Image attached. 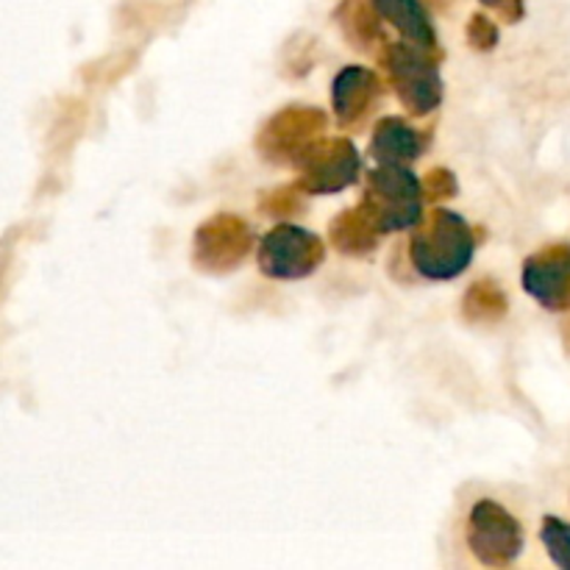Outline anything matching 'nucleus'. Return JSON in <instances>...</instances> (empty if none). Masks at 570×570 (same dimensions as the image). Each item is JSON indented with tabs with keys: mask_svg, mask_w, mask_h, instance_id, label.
Returning a JSON list of instances; mask_svg holds the SVG:
<instances>
[{
	"mask_svg": "<svg viewBox=\"0 0 570 570\" xmlns=\"http://www.w3.org/2000/svg\"><path fill=\"white\" fill-rule=\"evenodd\" d=\"M484 9L495 11L504 22H521L523 14H527V0H479Z\"/></svg>",
	"mask_w": 570,
	"mask_h": 570,
	"instance_id": "20",
	"label": "nucleus"
},
{
	"mask_svg": "<svg viewBox=\"0 0 570 570\" xmlns=\"http://www.w3.org/2000/svg\"><path fill=\"white\" fill-rule=\"evenodd\" d=\"M423 195H426V200H432V204L451 200L460 195V181H456V176L449 167H432V170L423 176Z\"/></svg>",
	"mask_w": 570,
	"mask_h": 570,
	"instance_id": "19",
	"label": "nucleus"
},
{
	"mask_svg": "<svg viewBox=\"0 0 570 570\" xmlns=\"http://www.w3.org/2000/svg\"><path fill=\"white\" fill-rule=\"evenodd\" d=\"M362 156L348 137L321 139L301 159L298 178L306 195H337L360 181Z\"/></svg>",
	"mask_w": 570,
	"mask_h": 570,
	"instance_id": "8",
	"label": "nucleus"
},
{
	"mask_svg": "<svg viewBox=\"0 0 570 570\" xmlns=\"http://www.w3.org/2000/svg\"><path fill=\"white\" fill-rule=\"evenodd\" d=\"M476 243V228L465 217L438 206L412 232L410 262L426 282H451L471 267Z\"/></svg>",
	"mask_w": 570,
	"mask_h": 570,
	"instance_id": "1",
	"label": "nucleus"
},
{
	"mask_svg": "<svg viewBox=\"0 0 570 570\" xmlns=\"http://www.w3.org/2000/svg\"><path fill=\"white\" fill-rule=\"evenodd\" d=\"M468 549L482 566L510 568L523 554V523L493 499H479L468 515Z\"/></svg>",
	"mask_w": 570,
	"mask_h": 570,
	"instance_id": "5",
	"label": "nucleus"
},
{
	"mask_svg": "<svg viewBox=\"0 0 570 570\" xmlns=\"http://www.w3.org/2000/svg\"><path fill=\"white\" fill-rule=\"evenodd\" d=\"M259 271L276 282H301L326 262V245L315 232L282 223L259 239Z\"/></svg>",
	"mask_w": 570,
	"mask_h": 570,
	"instance_id": "6",
	"label": "nucleus"
},
{
	"mask_svg": "<svg viewBox=\"0 0 570 570\" xmlns=\"http://www.w3.org/2000/svg\"><path fill=\"white\" fill-rule=\"evenodd\" d=\"M304 189L298 181L282 184V187L265 189L259 195V212L267 217H293L304 212Z\"/></svg>",
	"mask_w": 570,
	"mask_h": 570,
	"instance_id": "16",
	"label": "nucleus"
},
{
	"mask_svg": "<svg viewBox=\"0 0 570 570\" xmlns=\"http://www.w3.org/2000/svg\"><path fill=\"white\" fill-rule=\"evenodd\" d=\"M379 9V14L406 39V42H415L421 48L440 53L438 33H434L432 17H429L423 0H373Z\"/></svg>",
	"mask_w": 570,
	"mask_h": 570,
	"instance_id": "14",
	"label": "nucleus"
},
{
	"mask_svg": "<svg viewBox=\"0 0 570 570\" xmlns=\"http://www.w3.org/2000/svg\"><path fill=\"white\" fill-rule=\"evenodd\" d=\"M523 289L549 312L570 309V245L557 243L527 256L521 273Z\"/></svg>",
	"mask_w": 570,
	"mask_h": 570,
	"instance_id": "9",
	"label": "nucleus"
},
{
	"mask_svg": "<svg viewBox=\"0 0 570 570\" xmlns=\"http://www.w3.org/2000/svg\"><path fill=\"white\" fill-rule=\"evenodd\" d=\"M379 59H382L390 87L412 117H429L443 104L445 87L440 76L443 56L415 42H387Z\"/></svg>",
	"mask_w": 570,
	"mask_h": 570,
	"instance_id": "2",
	"label": "nucleus"
},
{
	"mask_svg": "<svg viewBox=\"0 0 570 570\" xmlns=\"http://www.w3.org/2000/svg\"><path fill=\"white\" fill-rule=\"evenodd\" d=\"M510 312V298L495 278H476L462 295V317L473 326H495Z\"/></svg>",
	"mask_w": 570,
	"mask_h": 570,
	"instance_id": "15",
	"label": "nucleus"
},
{
	"mask_svg": "<svg viewBox=\"0 0 570 570\" xmlns=\"http://www.w3.org/2000/svg\"><path fill=\"white\" fill-rule=\"evenodd\" d=\"M540 540H543L551 562L557 568L570 570V523L557 515H546L543 529H540Z\"/></svg>",
	"mask_w": 570,
	"mask_h": 570,
	"instance_id": "17",
	"label": "nucleus"
},
{
	"mask_svg": "<svg viewBox=\"0 0 570 570\" xmlns=\"http://www.w3.org/2000/svg\"><path fill=\"white\" fill-rule=\"evenodd\" d=\"M384 232L379 228L376 217L371 215L365 204H356L343 209L340 215H334V220L328 223V243L334 245V250L343 256H367L379 248Z\"/></svg>",
	"mask_w": 570,
	"mask_h": 570,
	"instance_id": "11",
	"label": "nucleus"
},
{
	"mask_svg": "<svg viewBox=\"0 0 570 570\" xmlns=\"http://www.w3.org/2000/svg\"><path fill=\"white\" fill-rule=\"evenodd\" d=\"M384 17L379 14L373 0H340L334 9V22L343 31L345 42L360 53H373L376 48H384Z\"/></svg>",
	"mask_w": 570,
	"mask_h": 570,
	"instance_id": "13",
	"label": "nucleus"
},
{
	"mask_svg": "<svg viewBox=\"0 0 570 570\" xmlns=\"http://www.w3.org/2000/svg\"><path fill=\"white\" fill-rule=\"evenodd\" d=\"M426 154V139L401 117H384L371 137V159L379 165H412Z\"/></svg>",
	"mask_w": 570,
	"mask_h": 570,
	"instance_id": "12",
	"label": "nucleus"
},
{
	"mask_svg": "<svg viewBox=\"0 0 570 570\" xmlns=\"http://www.w3.org/2000/svg\"><path fill=\"white\" fill-rule=\"evenodd\" d=\"M465 33H468V45H471L476 53H490V50L499 48V39H501L499 26H495L484 11H476V14L468 20Z\"/></svg>",
	"mask_w": 570,
	"mask_h": 570,
	"instance_id": "18",
	"label": "nucleus"
},
{
	"mask_svg": "<svg viewBox=\"0 0 570 570\" xmlns=\"http://www.w3.org/2000/svg\"><path fill=\"white\" fill-rule=\"evenodd\" d=\"M328 126L326 111L317 106H284L262 122L254 145L262 161L276 167H298L301 159L323 139Z\"/></svg>",
	"mask_w": 570,
	"mask_h": 570,
	"instance_id": "4",
	"label": "nucleus"
},
{
	"mask_svg": "<svg viewBox=\"0 0 570 570\" xmlns=\"http://www.w3.org/2000/svg\"><path fill=\"white\" fill-rule=\"evenodd\" d=\"M423 181L410 165H379L367 173L362 204L384 234L412 232L423 220Z\"/></svg>",
	"mask_w": 570,
	"mask_h": 570,
	"instance_id": "3",
	"label": "nucleus"
},
{
	"mask_svg": "<svg viewBox=\"0 0 570 570\" xmlns=\"http://www.w3.org/2000/svg\"><path fill=\"white\" fill-rule=\"evenodd\" d=\"M254 248V232L239 215H212L195 228L193 265L209 276H228L248 259Z\"/></svg>",
	"mask_w": 570,
	"mask_h": 570,
	"instance_id": "7",
	"label": "nucleus"
},
{
	"mask_svg": "<svg viewBox=\"0 0 570 570\" xmlns=\"http://www.w3.org/2000/svg\"><path fill=\"white\" fill-rule=\"evenodd\" d=\"M384 95L382 78L373 70L360 65H348L334 76L332 81V106L334 117L343 128L360 131L371 111Z\"/></svg>",
	"mask_w": 570,
	"mask_h": 570,
	"instance_id": "10",
	"label": "nucleus"
},
{
	"mask_svg": "<svg viewBox=\"0 0 570 570\" xmlns=\"http://www.w3.org/2000/svg\"><path fill=\"white\" fill-rule=\"evenodd\" d=\"M429 3H440V0H429Z\"/></svg>",
	"mask_w": 570,
	"mask_h": 570,
	"instance_id": "21",
	"label": "nucleus"
}]
</instances>
